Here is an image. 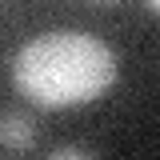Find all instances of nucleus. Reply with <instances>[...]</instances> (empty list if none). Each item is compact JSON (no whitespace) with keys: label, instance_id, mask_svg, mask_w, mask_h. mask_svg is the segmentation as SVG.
<instances>
[{"label":"nucleus","instance_id":"nucleus-1","mask_svg":"<svg viewBox=\"0 0 160 160\" xmlns=\"http://www.w3.org/2000/svg\"><path fill=\"white\" fill-rule=\"evenodd\" d=\"M120 72L116 52L104 40L72 28L40 32L12 56V80L20 96L40 108H72L104 96Z\"/></svg>","mask_w":160,"mask_h":160},{"label":"nucleus","instance_id":"nucleus-2","mask_svg":"<svg viewBox=\"0 0 160 160\" xmlns=\"http://www.w3.org/2000/svg\"><path fill=\"white\" fill-rule=\"evenodd\" d=\"M32 140H36L32 116H24V112H0V144H4L8 152L32 148Z\"/></svg>","mask_w":160,"mask_h":160},{"label":"nucleus","instance_id":"nucleus-3","mask_svg":"<svg viewBox=\"0 0 160 160\" xmlns=\"http://www.w3.org/2000/svg\"><path fill=\"white\" fill-rule=\"evenodd\" d=\"M48 160H96L88 148H76V144H64V148H56V152H48Z\"/></svg>","mask_w":160,"mask_h":160}]
</instances>
